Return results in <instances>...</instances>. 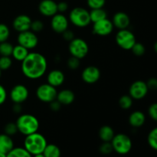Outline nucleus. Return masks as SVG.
I'll use <instances>...</instances> for the list:
<instances>
[{"instance_id": "43", "label": "nucleus", "mask_w": 157, "mask_h": 157, "mask_svg": "<svg viewBox=\"0 0 157 157\" xmlns=\"http://www.w3.org/2000/svg\"><path fill=\"white\" fill-rule=\"evenodd\" d=\"M49 104H50V108L52 111H58V110H60V109H61V104H60L57 100L52 101V102L49 103Z\"/></svg>"}, {"instance_id": "40", "label": "nucleus", "mask_w": 157, "mask_h": 157, "mask_svg": "<svg viewBox=\"0 0 157 157\" xmlns=\"http://www.w3.org/2000/svg\"><path fill=\"white\" fill-rule=\"evenodd\" d=\"M62 36H63V38H64L65 41H69V42H70L71 41H72V40L75 38V34H74V32H72V31L69 30V29H67V30L64 31V32H63Z\"/></svg>"}, {"instance_id": "6", "label": "nucleus", "mask_w": 157, "mask_h": 157, "mask_svg": "<svg viewBox=\"0 0 157 157\" xmlns=\"http://www.w3.org/2000/svg\"><path fill=\"white\" fill-rule=\"evenodd\" d=\"M115 40L121 48L124 50H131L133 46L136 42V37L131 31L128 29H121L117 33Z\"/></svg>"}, {"instance_id": "46", "label": "nucleus", "mask_w": 157, "mask_h": 157, "mask_svg": "<svg viewBox=\"0 0 157 157\" xmlns=\"http://www.w3.org/2000/svg\"><path fill=\"white\" fill-rule=\"evenodd\" d=\"M34 157H44V156L42 154V153H40V154L35 155V156H34Z\"/></svg>"}, {"instance_id": "4", "label": "nucleus", "mask_w": 157, "mask_h": 157, "mask_svg": "<svg viewBox=\"0 0 157 157\" xmlns=\"http://www.w3.org/2000/svg\"><path fill=\"white\" fill-rule=\"evenodd\" d=\"M69 20L75 26L85 28L90 24V12L82 7H76L72 9L69 14Z\"/></svg>"}, {"instance_id": "13", "label": "nucleus", "mask_w": 157, "mask_h": 157, "mask_svg": "<svg viewBox=\"0 0 157 157\" xmlns=\"http://www.w3.org/2000/svg\"><path fill=\"white\" fill-rule=\"evenodd\" d=\"M69 21L62 13H57L52 16L51 20V27L56 33L62 34L68 29Z\"/></svg>"}, {"instance_id": "36", "label": "nucleus", "mask_w": 157, "mask_h": 157, "mask_svg": "<svg viewBox=\"0 0 157 157\" xmlns=\"http://www.w3.org/2000/svg\"><path fill=\"white\" fill-rule=\"evenodd\" d=\"M113 150V147L110 142H104L100 147V152L104 155L110 154Z\"/></svg>"}, {"instance_id": "17", "label": "nucleus", "mask_w": 157, "mask_h": 157, "mask_svg": "<svg viewBox=\"0 0 157 157\" xmlns=\"http://www.w3.org/2000/svg\"><path fill=\"white\" fill-rule=\"evenodd\" d=\"M112 22L114 27L121 29H127L130 25V18L127 13L124 12H118L114 14Z\"/></svg>"}, {"instance_id": "32", "label": "nucleus", "mask_w": 157, "mask_h": 157, "mask_svg": "<svg viewBox=\"0 0 157 157\" xmlns=\"http://www.w3.org/2000/svg\"><path fill=\"white\" fill-rule=\"evenodd\" d=\"M12 64V60L11 57L1 56L0 57V69L2 71H6L11 67Z\"/></svg>"}, {"instance_id": "31", "label": "nucleus", "mask_w": 157, "mask_h": 157, "mask_svg": "<svg viewBox=\"0 0 157 157\" xmlns=\"http://www.w3.org/2000/svg\"><path fill=\"white\" fill-rule=\"evenodd\" d=\"M131 51L135 56L141 57L145 54L146 48L142 43L136 42L134 44V45L133 46V48H131Z\"/></svg>"}, {"instance_id": "2", "label": "nucleus", "mask_w": 157, "mask_h": 157, "mask_svg": "<svg viewBox=\"0 0 157 157\" xmlns=\"http://www.w3.org/2000/svg\"><path fill=\"white\" fill-rule=\"evenodd\" d=\"M18 131L25 136L38 132L39 121L34 115L29 113L20 115L15 121Z\"/></svg>"}, {"instance_id": "35", "label": "nucleus", "mask_w": 157, "mask_h": 157, "mask_svg": "<svg viewBox=\"0 0 157 157\" xmlns=\"http://www.w3.org/2000/svg\"><path fill=\"white\" fill-rule=\"evenodd\" d=\"M43 29H44V24L41 20H35L32 21L30 30L33 32L35 33L40 32L43 30Z\"/></svg>"}, {"instance_id": "38", "label": "nucleus", "mask_w": 157, "mask_h": 157, "mask_svg": "<svg viewBox=\"0 0 157 157\" xmlns=\"http://www.w3.org/2000/svg\"><path fill=\"white\" fill-rule=\"evenodd\" d=\"M148 114L152 120L157 122V103H153L149 107Z\"/></svg>"}, {"instance_id": "20", "label": "nucleus", "mask_w": 157, "mask_h": 157, "mask_svg": "<svg viewBox=\"0 0 157 157\" xmlns=\"http://www.w3.org/2000/svg\"><path fill=\"white\" fill-rule=\"evenodd\" d=\"M146 122V116L142 111L136 110L133 113H130L129 117V124L130 126L135 128L140 127L145 124Z\"/></svg>"}, {"instance_id": "1", "label": "nucleus", "mask_w": 157, "mask_h": 157, "mask_svg": "<svg viewBox=\"0 0 157 157\" xmlns=\"http://www.w3.org/2000/svg\"><path fill=\"white\" fill-rule=\"evenodd\" d=\"M48 68L45 57L38 52H29L25 59L21 61V71L27 78L36 80L41 78Z\"/></svg>"}, {"instance_id": "33", "label": "nucleus", "mask_w": 157, "mask_h": 157, "mask_svg": "<svg viewBox=\"0 0 157 157\" xmlns=\"http://www.w3.org/2000/svg\"><path fill=\"white\" fill-rule=\"evenodd\" d=\"M4 132L6 134L12 136L18 133V128L15 123H8L4 127Z\"/></svg>"}, {"instance_id": "37", "label": "nucleus", "mask_w": 157, "mask_h": 157, "mask_svg": "<svg viewBox=\"0 0 157 157\" xmlns=\"http://www.w3.org/2000/svg\"><path fill=\"white\" fill-rule=\"evenodd\" d=\"M67 64V67H68L71 70H76V69H78L80 66V59L75 58V57L71 56V58H68Z\"/></svg>"}, {"instance_id": "3", "label": "nucleus", "mask_w": 157, "mask_h": 157, "mask_svg": "<svg viewBox=\"0 0 157 157\" xmlns=\"http://www.w3.org/2000/svg\"><path fill=\"white\" fill-rule=\"evenodd\" d=\"M47 144L48 143L45 137L42 134L36 132L25 136V139L24 140V148L29 153L35 156L42 153Z\"/></svg>"}, {"instance_id": "7", "label": "nucleus", "mask_w": 157, "mask_h": 157, "mask_svg": "<svg viewBox=\"0 0 157 157\" xmlns=\"http://www.w3.org/2000/svg\"><path fill=\"white\" fill-rule=\"evenodd\" d=\"M68 50L71 56L81 60L87 55L89 52V46L85 40L75 38L69 43Z\"/></svg>"}, {"instance_id": "15", "label": "nucleus", "mask_w": 157, "mask_h": 157, "mask_svg": "<svg viewBox=\"0 0 157 157\" xmlns=\"http://www.w3.org/2000/svg\"><path fill=\"white\" fill-rule=\"evenodd\" d=\"M38 11L45 17H52L58 13V5L54 0H42L38 5Z\"/></svg>"}, {"instance_id": "29", "label": "nucleus", "mask_w": 157, "mask_h": 157, "mask_svg": "<svg viewBox=\"0 0 157 157\" xmlns=\"http://www.w3.org/2000/svg\"><path fill=\"white\" fill-rule=\"evenodd\" d=\"M149 146L154 150H157V127L150 130L147 136Z\"/></svg>"}, {"instance_id": "44", "label": "nucleus", "mask_w": 157, "mask_h": 157, "mask_svg": "<svg viewBox=\"0 0 157 157\" xmlns=\"http://www.w3.org/2000/svg\"><path fill=\"white\" fill-rule=\"evenodd\" d=\"M12 110L15 113H20L21 111V104H14L13 107H12Z\"/></svg>"}, {"instance_id": "47", "label": "nucleus", "mask_w": 157, "mask_h": 157, "mask_svg": "<svg viewBox=\"0 0 157 157\" xmlns=\"http://www.w3.org/2000/svg\"><path fill=\"white\" fill-rule=\"evenodd\" d=\"M0 157H6V154H5V153L0 152Z\"/></svg>"}, {"instance_id": "27", "label": "nucleus", "mask_w": 157, "mask_h": 157, "mask_svg": "<svg viewBox=\"0 0 157 157\" xmlns=\"http://www.w3.org/2000/svg\"><path fill=\"white\" fill-rule=\"evenodd\" d=\"M133 98L129 94H124L120 98L118 104L122 109L128 110V109L131 108V107L133 106Z\"/></svg>"}, {"instance_id": "9", "label": "nucleus", "mask_w": 157, "mask_h": 157, "mask_svg": "<svg viewBox=\"0 0 157 157\" xmlns=\"http://www.w3.org/2000/svg\"><path fill=\"white\" fill-rule=\"evenodd\" d=\"M17 41L18 44L26 48L29 50L35 48L38 44V37L35 32L31 30L19 32L17 37Z\"/></svg>"}, {"instance_id": "39", "label": "nucleus", "mask_w": 157, "mask_h": 157, "mask_svg": "<svg viewBox=\"0 0 157 157\" xmlns=\"http://www.w3.org/2000/svg\"><path fill=\"white\" fill-rule=\"evenodd\" d=\"M147 85L148 89L150 90H157V78H151L147 81Z\"/></svg>"}, {"instance_id": "16", "label": "nucleus", "mask_w": 157, "mask_h": 157, "mask_svg": "<svg viewBox=\"0 0 157 157\" xmlns=\"http://www.w3.org/2000/svg\"><path fill=\"white\" fill-rule=\"evenodd\" d=\"M32 20L27 15H19L15 18L12 22V27L16 32H25L30 30Z\"/></svg>"}, {"instance_id": "18", "label": "nucleus", "mask_w": 157, "mask_h": 157, "mask_svg": "<svg viewBox=\"0 0 157 157\" xmlns=\"http://www.w3.org/2000/svg\"><path fill=\"white\" fill-rule=\"evenodd\" d=\"M64 80H65L64 74L58 69L51 71L47 76L48 84H51L55 87H58L62 85L63 83L64 82Z\"/></svg>"}, {"instance_id": "5", "label": "nucleus", "mask_w": 157, "mask_h": 157, "mask_svg": "<svg viewBox=\"0 0 157 157\" xmlns=\"http://www.w3.org/2000/svg\"><path fill=\"white\" fill-rule=\"evenodd\" d=\"M110 143L113 150L121 155H125L130 153L133 146L131 139L124 133H117L114 135Z\"/></svg>"}, {"instance_id": "22", "label": "nucleus", "mask_w": 157, "mask_h": 157, "mask_svg": "<svg viewBox=\"0 0 157 157\" xmlns=\"http://www.w3.org/2000/svg\"><path fill=\"white\" fill-rule=\"evenodd\" d=\"M29 49H27L26 48L23 47V46L20 45V44H18L17 45L14 46L12 56L15 60L21 62L23 60L25 59V58L29 55Z\"/></svg>"}, {"instance_id": "21", "label": "nucleus", "mask_w": 157, "mask_h": 157, "mask_svg": "<svg viewBox=\"0 0 157 157\" xmlns=\"http://www.w3.org/2000/svg\"><path fill=\"white\" fill-rule=\"evenodd\" d=\"M14 148V143L12 137L6 133L0 134V152L7 154Z\"/></svg>"}, {"instance_id": "24", "label": "nucleus", "mask_w": 157, "mask_h": 157, "mask_svg": "<svg viewBox=\"0 0 157 157\" xmlns=\"http://www.w3.org/2000/svg\"><path fill=\"white\" fill-rule=\"evenodd\" d=\"M90 17L91 22L95 23L107 18V13L104 9H91L90 12Z\"/></svg>"}, {"instance_id": "12", "label": "nucleus", "mask_w": 157, "mask_h": 157, "mask_svg": "<svg viewBox=\"0 0 157 157\" xmlns=\"http://www.w3.org/2000/svg\"><path fill=\"white\" fill-rule=\"evenodd\" d=\"M113 22L109 20L108 18H105L101 21H97L93 25V32L94 35H99V36H107L110 35L113 30Z\"/></svg>"}, {"instance_id": "8", "label": "nucleus", "mask_w": 157, "mask_h": 157, "mask_svg": "<svg viewBox=\"0 0 157 157\" xmlns=\"http://www.w3.org/2000/svg\"><path fill=\"white\" fill-rule=\"evenodd\" d=\"M58 91L56 87L49 84H42L36 90V96L39 101L44 103H51L56 100Z\"/></svg>"}, {"instance_id": "48", "label": "nucleus", "mask_w": 157, "mask_h": 157, "mask_svg": "<svg viewBox=\"0 0 157 157\" xmlns=\"http://www.w3.org/2000/svg\"><path fill=\"white\" fill-rule=\"evenodd\" d=\"M1 76H2V70L0 69V78H1Z\"/></svg>"}, {"instance_id": "23", "label": "nucleus", "mask_w": 157, "mask_h": 157, "mask_svg": "<svg viewBox=\"0 0 157 157\" xmlns=\"http://www.w3.org/2000/svg\"><path fill=\"white\" fill-rule=\"evenodd\" d=\"M114 135L113 128L108 125L102 126L99 130V137L103 142H111Z\"/></svg>"}, {"instance_id": "11", "label": "nucleus", "mask_w": 157, "mask_h": 157, "mask_svg": "<svg viewBox=\"0 0 157 157\" xmlns=\"http://www.w3.org/2000/svg\"><path fill=\"white\" fill-rule=\"evenodd\" d=\"M29 90L23 84H16L11 90L9 97L14 104H22L28 99Z\"/></svg>"}, {"instance_id": "14", "label": "nucleus", "mask_w": 157, "mask_h": 157, "mask_svg": "<svg viewBox=\"0 0 157 157\" xmlns=\"http://www.w3.org/2000/svg\"><path fill=\"white\" fill-rule=\"evenodd\" d=\"M100 78H101V71L96 66H87L81 73V78L86 84H95L99 81Z\"/></svg>"}, {"instance_id": "45", "label": "nucleus", "mask_w": 157, "mask_h": 157, "mask_svg": "<svg viewBox=\"0 0 157 157\" xmlns=\"http://www.w3.org/2000/svg\"><path fill=\"white\" fill-rule=\"evenodd\" d=\"M153 49H154V51L156 52V53H157V41L154 43V45H153Z\"/></svg>"}, {"instance_id": "25", "label": "nucleus", "mask_w": 157, "mask_h": 157, "mask_svg": "<svg viewBox=\"0 0 157 157\" xmlns=\"http://www.w3.org/2000/svg\"><path fill=\"white\" fill-rule=\"evenodd\" d=\"M42 154L44 157H61V150L55 144H47Z\"/></svg>"}, {"instance_id": "19", "label": "nucleus", "mask_w": 157, "mask_h": 157, "mask_svg": "<svg viewBox=\"0 0 157 157\" xmlns=\"http://www.w3.org/2000/svg\"><path fill=\"white\" fill-rule=\"evenodd\" d=\"M75 93L70 89H64L58 92L56 100L61 105H70L75 101Z\"/></svg>"}, {"instance_id": "42", "label": "nucleus", "mask_w": 157, "mask_h": 157, "mask_svg": "<svg viewBox=\"0 0 157 157\" xmlns=\"http://www.w3.org/2000/svg\"><path fill=\"white\" fill-rule=\"evenodd\" d=\"M58 5V12L60 13H64L68 9V5L66 2H60L57 3Z\"/></svg>"}, {"instance_id": "41", "label": "nucleus", "mask_w": 157, "mask_h": 157, "mask_svg": "<svg viewBox=\"0 0 157 157\" xmlns=\"http://www.w3.org/2000/svg\"><path fill=\"white\" fill-rule=\"evenodd\" d=\"M7 99V91L2 84H0V106L2 105Z\"/></svg>"}, {"instance_id": "26", "label": "nucleus", "mask_w": 157, "mask_h": 157, "mask_svg": "<svg viewBox=\"0 0 157 157\" xmlns=\"http://www.w3.org/2000/svg\"><path fill=\"white\" fill-rule=\"evenodd\" d=\"M6 157H32L24 147H14L6 154Z\"/></svg>"}, {"instance_id": "28", "label": "nucleus", "mask_w": 157, "mask_h": 157, "mask_svg": "<svg viewBox=\"0 0 157 157\" xmlns=\"http://www.w3.org/2000/svg\"><path fill=\"white\" fill-rule=\"evenodd\" d=\"M14 46L7 41L0 43V55L11 57Z\"/></svg>"}, {"instance_id": "10", "label": "nucleus", "mask_w": 157, "mask_h": 157, "mask_svg": "<svg viewBox=\"0 0 157 157\" xmlns=\"http://www.w3.org/2000/svg\"><path fill=\"white\" fill-rule=\"evenodd\" d=\"M149 92L147 83L144 81H136L130 85L129 95L133 100H142Z\"/></svg>"}, {"instance_id": "30", "label": "nucleus", "mask_w": 157, "mask_h": 157, "mask_svg": "<svg viewBox=\"0 0 157 157\" xmlns=\"http://www.w3.org/2000/svg\"><path fill=\"white\" fill-rule=\"evenodd\" d=\"M10 36V29L4 23H0V43L8 41Z\"/></svg>"}, {"instance_id": "34", "label": "nucleus", "mask_w": 157, "mask_h": 157, "mask_svg": "<svg viewBox=\"0 0 157 157\" xmlns=\"http://www.w3.org/2000/svg\"><path fill=\"white\" fill-rule=\"evenodd\" d=\"M87 6L90 9H102L105 6L106 0H87Z\"/></svg>"}]
</instances>
